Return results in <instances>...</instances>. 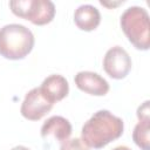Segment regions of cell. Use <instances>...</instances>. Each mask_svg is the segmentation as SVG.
<instances>
[{
	"instance_id": "1",
	"label": "cell",
	"mask_w": 150,
	"mask_h": 150,
	"mask_svg": "<svg viewBox=\"0 0 150 150\" xmlns=\"http://www.w3.org/2000/svg\"><path fill=\"white\" fill-rule=\"evenodd\" d=\"M123 120L112 115L109 110H98L83 124L81 141L88 146L101 149L122 136Z\"/></svg>"
},
{
	"instance_id": "2",
	"label": "cell",
	"mask_w": 150,
	"mask_h": 150,
	"mask_svg": "<svg viewBox=\"0 0 150 150\" xmlns=\"http://www.w3.org/2000/svg\"><path fill=\"white\" fill-rule=\"evenodd\" d=\"M34 35L20 23H8L0 28V55L8 60L26 57L34 47Z\"/></svg>"
},
{
	"instance_id": "3",
	"label": "cell",
	"mask_w": 150,
	"mask_h": 150,
	"mask_svg": "<svg viewBox=\"0 0 150 150\" xmlns=\"http://www.w3.org/2000/svg\"><path fill=\"white\" fill-rule=\"evenodd\" d=\"M121 28L131 45L141 50L150 47V25L149 14L145 8L139 6L128 7L121 15Z\"/></svg>"
},
{
	"instance_id": "4",
	"label": "cell",
	"mask_w": 150,
	"mask_h": 150,
	"mask_svg": "<svg viewBox=\"0 0 150 150\" xmlns=\"http://www.w3.org/2000/svg\"><path fill=\"white\" fill-rule=\"evenodd\" d=\"M9 7L16 16L38 26L49 23L55 15V5L50 0H12Z\"/></svg>"
},
{
	"instance_id": "5",
	"label": "cell",
	"mask_w": 150,
	"mask_h": 150,
	"mask_svg": "<svg viewBox=\"0 0 150 150\" xmlns=\"http://www.w3.org/2000/svg\"><path fill=\"white\" fill-rule=\"evenodd\" d=\"M53 105L54 103L46 97L41 88L36 87L26 94L21 103L20 112L25 118L29 121H39L52 110Z\"/></svg>"
},
{
	"instance_id": "6",
	"label": "cell",
	"mask_w": 150,
	"mask_h": 150,
	"mask_svg": "<svg viewBox=\"0 0 150 150\" xmlns=\"http://www.w3.org/2000/svg\"><path fill=\"white\" fill-rule=\"evenodd\" d=\"M132 62L128 54V52L121 46L111 47L107 50L103 57V69L104 71L115 80L124 79L130 69Z\"/></svg>"
},
{
	"instance_id": "7",
	"label": "cell",
	"mask_w": 150,
	"mask_h": 150,
	"mask_svg": "<svg viewBox=\"0 0 150 150\" xmlns=\"http://www.w3.org/2000/svg\"><path fill=\"white\" fill-rule=\"evenodd\" d=\"M74 81H75L76 87L80 90L89 95L104 96L109 91L108 81L104 77H102L100 74L94 73V71H89V70L79 71L75 75Z\"/></svg>"
},
{
	"instance_id": "8",
	"label": "cell",
	"mask_w": 150,
	"mask_h": 150,
	"mask_svg": "<svg viewBox=\"0 0 150 150\" xmlns=\"http://www.w3.org/2000/svg\"><path fill=\"white\" fill-rule=\"evenodd\" d=\"M71 135L70 122L62 116H52L45 121L41 127V136L43 138L53 137L59 142L67 141Z\"/></svg>"
},
{
	"instance_id": "9",
	"label": "cell",
	"mask_w": 150,
	"mask_h": 150,
	"mask_svg": "<svg viewBox=\"0 0 150 150\" xmlns=\"http://www.w3.org/2000/svg\"><path fill=\"white\" fill-rule=\"evenodd\" d=\"M46 97L55 103L63 100L69 93V84L64 76L60 74H52L47 76L40 86Z\"/></svg>"
},
{
	"instance_id": "10",
	"label": "cell",
	"mask_w": 150,
	"mask_h": 150,
	"mask_svg": "<svg viewBox=\"0 0 150 150\" xmlns=\"http://www.w3.org/2000/svg\"><path fill=\"white\" fill-rule=\"evenodd\" d=\"M74 22L82 30H94L101 22L100 11L95 6L89 4L81 5L74 12Z\"/></svg>"
},
{
	"instance_id": "11",
	"label": "cell",
	"mask_w": 150,
	"mask_h": 150,
	"mask_svg": "<svg viewBox=\"0 0 150 150\" xmlns=\"http://www.w3.org/2000/svg\"><path fill=\"white\" fill-rule=\"evenodd\" d=\"M149 130H150V118L141 120L134 128L132 139L136 143V145L139 146L142 150H150Z\"/></svg>"
},
{
	"instance_id": "12",
	"label": "cell",
	"mask_w": 150,
	"mask_h": 150,
	"mask_svg": "<svg viewBox=\"0 0 150 150\" xmlns=\"http://www.w3.org/2000/svg\"><path fill=\"white\" fill-rule=\"evenodd\" d=\"M60 150H89V148L80 138H71L62 142Z\"/></svg>"
},
{
	"instance_id": "13",
	"label": "cell",
	"mask_w": 150,
	"mask_h": 150,
	"mask_svg": "<svg viewBox=\"0 0 150 150\" xmlns=\"http://www.w3.org/2000/svg\"><path fill=\"white\" fill-rule=\"evenodd\" d=\"M149 101L143 102L138 108H137V117L138 120H149L150 118V110H149Z\"/></svg>"
},
{
	"instance_id": "14",
	"label": "cell",
	"mask_w": 150,
	"mask_h": 150,
	"mask_svg": "<svg viewBox=\"0 0 150 150\" xmlns=\"http://www.w3.org/2000/svg\"><path fill=\"white\" fill-rule=\"evenodd\" d=\"M11 150H30V149L27 148V146H25V145H16V146L12 148Z\"/></svg>"
},
{
	"instance_id": "15",
	"label": "cell",
	"mask_w": 150,
	"mask_h": 150,
	"mask_svg": "<svg viewBox=\"0 0 150 150\" xmlns=\"http://www.w3.org/2000/svg\"><path fill=\"white\" fill-rule=\"evenodd\" d=\"M111 150H131V149L128 148V146H125V145H118V146H116V148H114Z\"/></svg>"
}]
</instances>
